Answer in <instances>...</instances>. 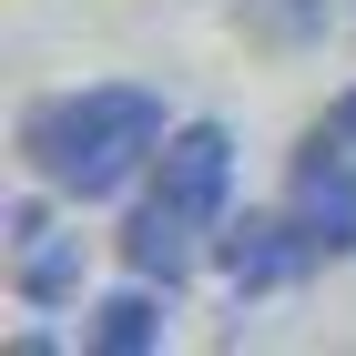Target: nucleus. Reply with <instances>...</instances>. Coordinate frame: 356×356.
<instances>
[{"mask_svg": "<svg viewBox=\"0 0 356 356\" xmlns=\"http://www.w3.org/2000/svg\"><path fill=\"white\" fill-rule=\"evenodd\" d=\"M285 214H296V234H305V265H346L356 254V143L346 133H305V153H296V184H285Z\"/></svg>", "mask_w": 356, "mask_h": 356, "instance_id": "7ed1b4c3", "label": "nucleus"}, {"mask_svg": "<svg viewBox=\"0 0 356 356\" xmlns=\"http://www.w3.org/2000/svg\"><path fill=\"white\" fill-rule=\"evenodd\" d=\"M163 133H173L163 92H143V82H82V92L21 102L10 153H21V173L51 184L61 204H112V193H133L143 173H153Z\"/></svg>", "mask_w": 356, "mask_h": 356, "instance_id": "f257e3e1", "label": "nucleus"}, {"mask_svg": "<svg viewBox=\"0 0 356 356\" xmlns=\"http://www.w3.org/2000/svg\"><path fill=\"white\" fill-rule=\"evenodd\" d=\"M163 336H173V285H153V275L82 305V346H102V356H153Z\"/></svg>", "mask_w": 356, "mask_h": 356, "instance_id": "423d86ee", "label": "nucleus"}, {"mask_svg": "<svg viewBox=\"0 0 356 356\" xmlns=\"http://www.w3.org/2000/svg\"><path fill=\"white\" fill-rule=\"evenodd\" d=\"M234 214V133L224 122H173L143 193L122 204V275H153V285H184L193 265H214V234Z\"/></svg>", "mask_w": 356, "mask_h": 356, "instance_id": "f03ea898", "label": "nucleus"}, {"mask_svg": "<svg viewBox=\"0 0 356 356\" xmlns=\"http://www.w3.org/2000/svg\"><path fill=\"white\" fill-rule=\"evenodd\" d=\"M41 193H10L0 224H10V296L51 316V305H82V234H51V204Z\"/></svg>", "mask_w": 356, "mask_h": 356, "instance_id": "20e7f679", "label": "nucleus"}, {"mask_svg": "<svg viewBox=\"0 0 356 356\" xmlns=\"http://www.w3.org/2000/svg\"><path fill=\"white\" fill-rule=\"evenodd\" d=\"M234 21H245L265 51H316L336 31V0H234Z\"/></svg>", "mask_w": 356, "mask_h": 356, "instance_id": "0eeeda50", "label": "nucleus"}, {"mask_svg": "<svg viewBox=\"0 0 356 356\" xmlns=\"http://www.w3.org/2000/svg\"><path fill=\"white\" fill-rule=\"evenodd\" d=\"M326 133H346V143H356V92H336V102H326Z\"/></svg>", "mask_w": 356, "mask_h": 356, "instance_id": "6e6552de", "label": "nucleus"}, {"mask_svg": "<svg viewBox=\"0 0 356 356\" xmlns=\"http://www.w3.org/2000/svg\"><path fill=\"white\" fill-rule=\"evenodd\" d=\"M214 275L234 285V296H275V285H296V275H316V265H305L296 214H285V204H265V214H224V234H214Z\"/></svg>", "mask_w": 356, "mask_h": 356, "instance_id": "39448f33", "label": "nucleus"}]
</instances>
